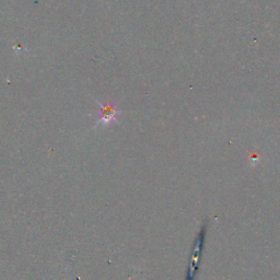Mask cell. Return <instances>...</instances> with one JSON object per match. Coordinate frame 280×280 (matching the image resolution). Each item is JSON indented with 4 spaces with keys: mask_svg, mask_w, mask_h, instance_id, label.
<instances>
[{
    "mask_svg": "<svg viewBox=\"0 0 280 280\" xmlns=\"http://www.w3.org/2000/svg\"><path fill=\"white\" fill-rule=\"evenodd\" d=\"M100 121L98 125H106L112 123L117 120V116H119V109L114 105H101L100 104Z\"/></svg>",
    "mask_w": 280,
    "mask_h": 280,
    "instance_id": "1",
    "label": "cell"
}]
</instances>
